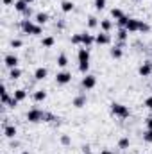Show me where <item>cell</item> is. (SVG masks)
Instances as JSON below:
<instances>
[{
    "label": "cell",
    "instance_id": "obj_37",
    "mask_svg": "<svg viewBox=\"0 0 152 154\" xmlns=\"http://www.w3.org/2000/svg\"><path fill=\"white\" fill-rule=\"evenodd\" d=\"M18 104H20V102H18V100H16V99H14V97H13V99H11V102H9V104H7V106H9V108H16V106H18Z\"/></svg>",
    "mask_w": 152,
    "mask_h": 154
},
{
    "label": "cell",
    "instance_id": "obj_29",
    "mask_svg": "<svg viewBox=\"0 0 152 154\" xmlns=\"http://www.w3.org/2000/svg\"><path fill=\"white\" fill-rule=\"evenodd\" d=\"M97 25H99V20H97L95 16H90V18H88V27H90V29H95Z\"/></svg>",
    "mask_w": 152,
    "mask_h": 154
},
{
    "label": "cell",
    "instance_id": "obj_38",
    "mask_svg": "<svg viewBox=\"0 0 152 154\" xmlns=\"http://www.w3.org/2000/svg\"><path fill=\"white\" fill-rule=\"evenodd\" d=\"M147 129H150L152 131V116L150 118H147Z\"/></svg>",
    "mask_w": 152,
    "mask_h": 154
},
{
    "label": "cell",
    "instance_id": "obj_33",
    "mask_svg": "<svg viewBox=\"0 0 152 154\" xmlns=\"http://www.w3.org/2000/svg\"><path fill=\"white\" fill-rule=\"evenodd\" d=\"M72 45H82V38H81V34H74V36H72Z\"/></svg>",
    "mask_w": 152,
    "mask_h": 154
},
{
    "label": "cell",
    "instance_id": "obj_26",
    "mask_svg": "<svg viewBox=\"0 0 152 154\" xmlns=\"http://www.w3.org/2000/svg\"><path fill=\"white\" fill-rule=\"evenodd\" d=\"M123 16H125V14H123L122 9H118V7H113V9H111V18H114L116 22H118L120 18H123Z\"/></svg>",
    "mask_w": 152,
    "mask_h": 154
},
{
    "label": "cell",
    "instance_id": "obj_30",
    "mask_svg": "<svg viewBox=\"0 0 152 154\" xmlns=\"http://www.w3.org/2000/svg\"><path fill=\"white\" fill-rule=\"evenodd\" d=\"M59 142H61V145H70V143H72V138H70L68 134H61Z\"/></svg>",
    "mask_w": 152,
    "mask_h": 154
},
{
    "label": "cell",
    "instance_id": "obj_10",
    "mask_svg": "<svg viewBox=\"0 0 152 154\" xmlns=\"http://www.w3.org/2000/svg\"><path fill=\"white\" fill-rule=\"evenodd\" d=\"M95 43H97V45H109V43H111L109 32H99V34L95 36Z\"/></svg>",
    "mask_w": 152,
    "mask_h": 154
},
{
    "label": "cell",
    "instance_id": "obj_23",
    "mask_svg": "<svg viewBox=\"0 0 152 154\" xmlns=\"http://www.w3.org/2000/svg\"><path fill=\"white\" fill-rule=\"evenodd\" d=\"M57 66H59V68H66V66H68V57H66V54H59V56H57Z\"/></svg>",
    "mask_w": 152,
    "mask_h": 154
},
{
    "label": "cell",
    "instance_id": "obj_6",
    "mask_svg": "<svg viewBox=\"0 0 152 154\" xmlns=\"http://www.w3.org/2000/svg\"><path fill=\"white\" fill-rule=\"evenodd\" d=\"M18 63H20V59L14 56V54H7L5 57H4V65L11 70V68H18Z\"/></svg>",
    "mask_w": 152,
    "mask_h": 154
},
{
    "label": "cell",
    "instance_id": "obj_35",
    "mask_svg": "<svg viewBox=\"0 0 152 154\" xmlns=\"http://www.w3.org/2000/svg\"><path fill=\"white\" fill-rule=\"evenodd\" d=\"M22 45H23L22 39H11V47H13V48H20Z\"/></svg>",
    "mask_w": 152,
    "mask_h": 154
},
{
    "label": "cell",
    "instance_id": "obj_22",
    "mask_svg": "<svg viewBox=\"0 0 152 154\" xmlns=\"http://www.w3.org/2000/svg\"><path fill=\"white\" fill-rule=\"evenodd\" d=\"M61 11H63V13H72V11H74V2H70V0L61 2Z\"/></svg>",
    "mask_w": 152,
    "mask_h": 154
},
{
    "label": "cell",
    "instance_id": "obj_44",
    "mask_svg": "<svg viewBox=\"0 0 152 154\" xmlns=\"http://www.w3.org/2000/svg\"><path fill=\"white\" fill-rule=\"evenodd\" d=\"M23 154H27V152H23Z\"/></svg>",
    "mask_w": 152,
    "mask_h": 154
},
{
    "label": "cell",
    "instance_id": "obj_25",
    "mask_svg": "<svg viewBox=\"0 0 152 154\" xmlns=\"http://www.w3.org/2000/svg\"><path fill=\"white\" fill-rule=\"evenodd\" d=\"M109 54H111V57H113V59H120V57L123 56V50H122V47H113Z\"/></svg>",
    "mask_w": 152,
    "mask_h": 154
},
{
    "label": "cell",
    "instance_id": "obj_2",
    "mask_svg": "<svg viewBox=\"0 0 152 154\" xmlns=\"http://www.w3.org/2000/svg\"><path fill=\"white\" fill-rule=\"evenodd\" d=\"M20 27H22V31H23L25 34H31V36H39V34L43 32L41 25H38V23H32L31 20H22Z\"/></svg>",
    "mask_w": 152,
    "mask_h": 154
},
{
    "label": "cell",
    "instance_id": "obj_39",
    "mask_svg": "<svg viewBox=\"0 0 152 154\" xmlns=\"http://www.w3.org/2000/svg\"><path fill=\"white\" fill-rule=\"evenodd\" d=\"M82 151H84V154H90V145H84Z\"/></svg>",
    "mask_w": 152,
    "mask_h": 154
},
{
    "label": "cell",
    "instance_id": "obj_11",
    "mask_svg": "<svg viewBox=\"0 0 152 154\" xmlns=\"http://www.w3.org/2000/svg\"><path fill=\"white\" fill-rule=\"evenodd\" d=\"M81 38H82V45L84 47H91L95 43V36L90 34V32H81Z\"/></svg>",
    "mask_w": 152,
    "mask_h": 154
},
{
    "label": "cell",
    "instance_id": "obj_21",
    "mask_svg": "<svg viewBox=\"0 0 152 154\" xmlns=\"http://www.w3.org/2000/svg\"><path fill=\"white\" fill-rule=\"evenodd\" d=\"M100 29H102V32H109L111 29H113V22L111 20H100Z\"/></svg>",
    "mask_w": 152,
    "mask_h": 154
},
{
    "label": "cell",
    "instance_id": "obj_5",
    "mask_svg": "<svg viewBox=\"0 0 152 154\" xmlns=\"http://www.w3.org/2000/svg\"><path fill=\"white\" fill-rule=\"evenodd\" d=\"M56 82H57V84H61V86H65V84L72 82V74H70V72H66V70L57 72V74H56Z\"/></svg>",
    "mask_w": 152,
    "mask_h": 154
},
{
    "label": "cell",
    "instance_id": "obj_20",
    "mask_svg": "<svg viewBox=\"0 0 152 154\" xmlns=\"http://www.w3.org/2000/svg\"><path fill=\"white\" fill-rule=\"evenodd\" d=\"M54 43H56V38L54 36H45V38L41 39V47H45V48H52Z\"/></svg>",
    "mask_w": 152,
    "mask_h": 154
},
{
    "label": "cell",
    "instance_id": "obj_1",
    "mask_svg": "<svg viewBox=\"0 0 152 154\" xmlns=\"http://www.w3.org/2000/svg\"><path fill=\"white\" fill-rule=\"evenodd\" d=\"M77 61H79V72L86 75L88 70H90V48H88V47L79 48V52H77Z\"/></svg>",
    "mask_w": 152,
    "mask_h": 154
},
{
    "label": "cell",
    "instance_id": "obj_19",
    "mask_svg": "<svg viewBox=\"0 0 152 154\" xmlns=\"http://www.w3.org/2000/svg\"><path fill=\"white\" fill-rule=\"evenodd\" d=\"M86 102H88L86 95H77L75 99H74V106H75V108H84Z\"/></svg>",
    "mask_w": 152,
    "mask_h": 154
},
{
    "label": "cell",
    "instance_id": "obj_14",
    "mask_svg": "<svg viewBox=\"0 0 152 154\" xmlns=\"http://www.w3.org/2000/svg\"><path fill=\"white\" fill-rule=\"evenodd\" d=\"M13 97L18 100V102H23L25 99H27V91L23 90V88H18V90H14V93H13Z\"/></svg>",
    "mask_w": 152,
    "mask_h": 154
},
{
    "label": "cell",
    "instance_id": "obj_16",
    "mask_svg": "<svg viewBox=\"0 0 152 154\" xmlns=\"http://www.w3.org/2000/svg\"><path fill=\"white\" fill-rule=\"evenodd\" d=\"M16 133H18V131H16L14 125H5V127H4V136H5V138H14Z\"/></svg>",
    "mask_w": 152,
    "mask_h": 154
},
{
    "label": "cell",
    "instance_id": "obj_43",
    "mask_svg": "<svg viewBox=\"0 0 152 154\" xmlns=\"http://www.w3.org/2000/svg\"><path fill=\"white\" fill-rule=\"evenodd\" d=\"M25 2H27V4H32V2H34V0H25Z\"/></svg>",
    "mask_w": 152,
    "mask_h": 154
},
{
    "label": "cell",
    "instance_id": "obj_27",
    "mask_svg": "<svg viewBox=\"0 0 152 154\" xmlns=\"http://www.w3.org/2000/svg\"><path fill=\"white\" fill-rule=\"evenodd\" d=\"M9 77H11L13 81L20 79V77H22V70H20V68H11V72H9Z\"/></svg>",
    "mask_w": 152,
    "mask_h": 154
},
{
    "label": "cell",
    "instance_id": "obj_18",
    "mask_svg": "<svg viewBox=\"0 0 152 154\" xmlns=\"http://www.w3.org/2000/svg\"><path fill=\"white\" fill-rule=\"evenodd\" d=\"M129 34H131V32H129L127 29H118V32H116V39H118V41L123 45V41L129 38Z\"/></svg>",
    "mask_w": 152,
    "mask_h": 154
},
{
    "label": "cell",
    "instance_id": "obj_7",
    "mask_svg": "<svg viewBox=\"0 0 152 154\" xmlns=\"http://www.w3.org/2000/svg\"><path fill=\"white\" fill-rule=\"evenodd\" d=\"M95 86H97V77L95 75L86 74V75L82 77V88H86V90H93Z\"/></svg>",
    "mask_w": 152,
    "mask_h": 154
},
{
    "label": "cell",
    "instance_id": "obj_12",
    "mask_svg": "<svg viewBox=\"0 0 152 154\" xmlns=\"http://www.w3.org/2000/svg\"><path fill=\"white\" fill-rule=\"evenodd\" d=\"M47 75H48V70L45 66H38L34 70V79L36 81H43V79H47Z\"/></svg>",
    "mask_w": 152,
    "mask_h": 154
},
{
    "label": "cell",
    "instance_id": "obj_13",
    "mask_svg": "<svg viewBox=\"0 0 152 154\" xmlns=\"http://www.w3.org/2000/svg\"><path fill=\"white\" fill-rule=\"evenodd\" d=\"M50 20V16H48V13H38L36 16H34V22L38 23V25H45L47 22Z\"/></svg>",
    "mask_w": 152,
    "mask_h": 154
},
{
    "label": "cell",
    "instance_id": "obj_42",
    "mask_svg": "<svg viewBox=\"0 0 152 154\" xmlns=\"http://www.w3.org/2000/svg\"><path fill=\"white\" fill-rule=\"evenodd\" d=\"M99 154H113V152H111V151H100Z\"/></svg>",
    "mask_w": 152,
    "mask_h": 154
},
{
    "label": "cell",
    "instance_id": "obj_9",
    "mask_svg": "<svg viewBox=\"0 0 152 154\" xmlns=\"http://www.w3.org/2000/svg\"><path fill=\"white\" fill-rule=\"evenodd\" d=\"M140 23H141V20H138V18H129L125 29H127L129 32H138V31H140Z\"/></svg>",
    "mask_w": 152,
    "mask_h": 154
},
{
    "label": "cell",
    "instance_id": "obj_31",
    "mask_svg": "<svg viewBox=\"0 0 152 154\" xmlns=\"http://www.w3.org/2000/svg\"><path fill=\"white\" fill-rule=\"evenodd\" d=\"M143 142H147V143H152V131H150V129H147V131L143 133Z\"/></svg>",
    "mask_w": 152,
    "mask_h": 154
},
{
    "label": "cell",
    "instance_id": "obj_8",
    "mask_svg": "<svg viewBox=\"0 0 152 154\" xmlns=\"http://www.w3.org/2000/svg\"><path fill=\"white\" fill-rule=\"evenodd\" d=\"M138 74L141 77H149L152 74V61H145V63H141V66L138 68Z\"/></svg>",
    "mask_w": 152,
    "mask_h": 154
},
{
    "label": "cell",
    "instance_id": "obj_34",
    "mask_svg": "<svg viewBox=\"0 0 152 154\" xmlns=\"http://www.w3.org/2000/svg\"><path fill=\"white\" fill-rule=\"evenodd\" d=\"M149 31H150V25L147 22H141L140 23V32H149Z\"/></svg>",
    "mask_w": 152,
    "mask_h": 154
},
{
    "label": "cell",
    "instance_id": "obj_4",
    "mask_svg": "<svg viewBox=\"0 0 152 154\" xmlns=\"http://www.w3.org/2000/svg\"><path fill=\"white\" fill-rule=\"evenodd\" d=\"M27 120H29L31 124H36V122H45V111H41V109H38V108L29 109V111H27Z\"/></svg>",
    "mask_w": 152,
    "mask_h": 154
},
{
    "label": "cell",
    "instance_id": "obj_28",
    "mask_svg": "<svg viewBox=\"0 0 152 154\" xmlns=\"http://www.w3.org/2000/svg\"><path fill=\"white\" fill-rule=\"evenodd\" d=\"M129 143H131V142H129V138H127V136H123V138H120L118 147H120V149H127V147H129Z\"/></svg>",
    "mask_w": 152,
    "mask_h": 154
},
{
    "label": "cell",
    "instance_id": "obj_36",
    "mask_svg": "<svg viewBox=\"0 0 152 154\" xmlns=\"http://www.w3.org/2000/svg\"><path fill=\"white\" fill-rule=\"evenodd\" d=\"M143 106H145V108H149V109H152V97H147V99H145Z\"/></svg>",
    "mask_w": 152,
    "mask_h": 154
},
{
    "label": "cell",
    "instance_id": "obj_17",
    "mask_svg": "<svg viewBox=\"0 0 152 154\" xmlns=\"http://www.w3.org/2000/svg\"><path fill=\"white\" fill-rule=\"evenodd\" d=\"M14 9H16L18 13H25V11L29 9V4H27L25 0H16V2H14Z\"/></svg>",
    "mask_w": 152,
    "mask_h": 154
},
{
    "label": "cell",
    "instance_id": "obj_32",
    "mask_svg": "<svg viewBox=\"0 0 152 154\" xmlns=\"http://www.w3.org/2000/svg\"><path fill=\"white\" fill-rule=\"evenodd\" d=\"M106 2H108V0H93V4H95V7H97L99 11L106 7Z\"/></svg>",
    "mask_w": 152,
    "mask_h": 154
},
{
    "label": "cell",
    "instance_id": "obj_40",
    "mask_svg": "<svg viewBox=\"0 0 152 154\" xmlns=\"http://www.w3.org/2000/svg\"><path fill=\"white\" fill-rule=\"evenodd\" d=\"M23 14H25V16H31V14H32V11H31V5H29V9H27V11H25Z\"/></svg>",
    "mask_w": 152,
    "mask_h": 154
},
{
    "label": "cell",
    "instance_id": "obj_15",
    "mask_svg": "<svg viewBox=\"0 0 152 154\" xmlns=\"http://www.w3.org/2000/svg\"><path fill=\"white\" fill-rule=\"evenodd\" d=\"M11 99H13V97L7 93L5 86H2V90H0V100H2V104H4V106H7V104L11 102Z\"/></svg>",
    "mask_w": 152,
    "mask_h": 154
},
{
    "label": "cell",
    "instance_id": "obj_41",
    "mask_svg": "<svg viewBox=\"0 0 152 154\" xmlns=\"http://www.w3.org/2000/svg\"><path fill=\"white\" fill-rule=\"evenodd\" d=\"M2 2H4V5H11L13 4V0H2Z\"/></svg>",
    "mask_w": 152,
    "mask_h": 154
},
{
    "label": "cell",
    "instance_id": "obj_3",
    "mask_svg": "<svg viewBox=\"0 0 152 154\" xmlns=\"http://www.w3.org/2000/svg\"><path fill=\"white\" fill-rule=\"evenodd\" d=\"M111 113H113L114 116H118V118H127V116L131 115V109H129L127 106L120 104V102H113V104H111Z\"/></svg>",
    "mask_w": 152,
    "mask_h": 154
},
{
    "label": "cell",
    "instance_id": "obj_24",
    "mask_svg": "<svg viewBox=\"0 0 152 154\" xmlns=\"http://www.w3.org/2000/svg\"><path fill=\"white\" fill-rule=\"evenodd\" d=\"M32 99H34L36 102H43V100L47 99V91H45V90H38V91H34Z\"/></svg>",
    "mask_w": 152,
    "mask_h": 154
}]
</instances>
